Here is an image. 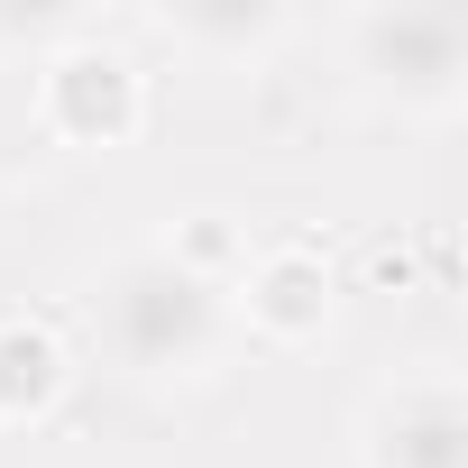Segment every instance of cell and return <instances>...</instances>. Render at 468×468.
I'll use <instances>...</instances> for the list:
<instances>
[{
  "instance_id": "cell-1",
  "label": "cell",
  "mask_w": 468,
  "mask_h": 468,
  "mask_svg": "<svg viewBox=\"0 0 468 468\" xmlns=\"http://www.w3.org/2000/svg\"><path fill=\"white\" fill-rule=\"evenodd\" d=\"M92 340L138 386L202 377L220 358V340H229V285H211L202 267H184L165 239H138V249H120L92 276Z\"/></svg>"
},
{
  "instance_id": "cell-2",
  "label": "cell",
  "mask_w": 468,
  "mask_h": 468,
  "mask_svg": "<svg viewBox=\"0 0 468 468\" xmlns=\"http://www.w3.org/2000/svg\"><path fill=\"white\" fill-rule=\"evenodd\" d=\"M340 56L367 101L395 120H459L468 111V10L441 0H367L340 19Z\"/></svg>"
},
{
  "instance_id": "cell-3",
  "label": "cell",
  "mask_w": 468,
  "mask_h": 468,
  "mask_svg": "<svg viewBox=\"0 0 468 468\" xmlns=\"http://www.w3.org/2000/svg\"><path fill=\"white\" fill-rule=\"evenodd\" d=\"M37 129L56 147H83V156H111L147 129V65L101 37V28H74L37 56Z\"/></svg>"
},
{
  "instance_id": "cell-4",
  "label": "cell",
  "mask_w": 468,
  "mask_h": 468,
  "mask_svg": "<svg viewBox=\"0 0 468 468\" xmlns=\"http://www.w3.org/2000/svg\"><path fill=\"white\" fill-rule=\"evenodd\" d=\"M331 313H340V276H331V258L303 249V239L249 249L239 276H229V322H249L267 349H303V340H322Z\"/></svg>"
},
{
  "instance_id": "cell-5",
  "label": "cell",
  "mask_w": 468,
  "mask_h": 468,
  "mask_svg": "<svg viewBox=\"0 0 468 468\" xmlns=\"http://www.w3.org/2000/svg\"><path fill=\"white\" fill-rule=\"evenodd\" d=\"M358 468H468L459 377H395L358 413Z\"/></svg>"
},
{
  "instance_id": "cell-6",
  "label": "cell",
  "mask_w": 468,
  "mask_h": 468,
  "mask_svg": "<svg viewBox=\"0 0 468 468\" xmlns=\"http://www.w3.org/2000/svg\"><path fill=\"white\" fill-rule=\"evenodd\" d=\"M156 28H165L184 56H202V65H258V56H276L303 19L276 10V0H184V10H156Z\"/></svg>"
},
{
  "instance_id": "cell-7",
  "label": "cell",
  "mask_w": 468,
  "mask_h": 468,
  "mask_svg": "<svg viewBox=\"0 0 468 468\" xmlns=\"http://www.w3.org/2000/svg\"><path fill=\"white\" fill-rule=\"evenodd\" d=\"M65 395H74V349H65V331H56V322H28V313H0V431L47 422Z\"/></svg>"
},
{
  "instance_id": "cell-8",
  "label": "cell",
  "mask_w": 468,
  "mask_h": 468,
  "mask_svg": "<svg viewBox=\"0 0 468 468\" xmlns=\"http://www.w3.org/2000/svg\"><path fill=\"white\" fill-rule=\"evenodd\" d=\"M0 37H10V19H0Z\"/></svg>"
}]
</instances>
